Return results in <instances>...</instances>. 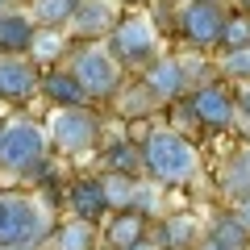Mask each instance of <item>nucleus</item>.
I'll return each instance as SVG.
<instances>
[{
  "mask_svg": "<svg viewBox=\"0 0 250 250\" xmlns=\"http://www.w3.org/2000/svg\"><path fill=\"white\" fill-rule=\"evenodd\" d=\"M233 100H238V117H246V121H250V80L233 92Z\"/></svg>",
  "mask_w": 250,
  "mask_h": 250,
  "instance_id": "obj_26",
  "label": "nucleus"
},
{
  "mask_svg": "<svg viewBox=\"0 0 250 250\" xmlns=\"http://www.w3.org/2000/svg\"><path fill=\"white\" fill-rule=\"evenodd\" d=\"M213 233H217V238H221V242H229V246H238V250H246V242H250V233L242 229L238 221H233V213H229V217H221Z\"/></svg>",
  "mask_w": 250,
  "mask_h": 250,
  "instance_id": "obj_25",
  "label": "nucleus"
},
{
  "mask_svg": "<svg viewBox=\"0 0 250 250\" xmlns=\"http://www.w3.org/2000/svg\"><path fill=\"white\" fill-rule=\"evenodd\" d=\"M217 46H221V50H242V46H250V13H229Z\"/></svg>",
  "mask_w": 250,
  "mask_h": 250,
  "instance_id": "obj_23",
  "label": "nucleus"
},
{
  "mask_svg": "<svg viewBox=\"0 0 250 250\" xmlns=\"http://www.w3.org/2000/svg\"><path fill=\"white\" fill-rule=\"evenodd\" d=\"M142 146L121 138V142H108L104 146V175H125V179H138L142 175Z\"/></svg>",
  "mask_w": 250,
  "mask_h": 250,
  "instance_id": "obj_18",
  "label": "nucleus"
},
{
  "mask_svg": "<svg viewBox=\"0 0 250 250\" xmlns=\"http://www.w3.org/2000/svg\"><path fill=\"white\" fill-rule=\"evenodd\" d=\"M38 25L29 21V13L21 9H4L0 13V54H29Z\"/></svg>",
  "mask_w": 250,
  "mask_h": 250,
  "instance_id": "obj_15",
  "label": "nucleus"
},
{
  "mask_svg": "<svg viewBox=\"0 0 250 250\" xmlns=\"http://www.w3.org/2000/svg\"><path fill=\"white\" fill-rule=\"evenodd\" d=\"M217 71L229 75V80H238V83H246L250 80V46H242V50H221Z\"/></svg>",
  "mask_w": 250,
  "mask_h": 250,
  "instance_id": "obj_24",
  "label": "nucleus"
},
{
  "mask_svg": "<svg viewBox=\"0 0 250 250\" xmlns=\"http://www.w3.org/2000/svg\"><path fill=\"white\" fill-rule=\"evenodd\" d=\"M0 250H13V246H0Z\"/></svg>",
  "mask_w": 250,
  "mask_h": 250,
  "instance_id": "obj_31",
  "label": "nucleus"
},
{
  "mask_svg": "<svg viewBox=\"0 0 250 250\" xmlns=\"http://www.w3.org/2000/svg\"><path fill=\"white\" fill-rule=\"evenodd\" d=\"M75 9H80V0H29L25 13L38 29H62V25H71Z\"/></svg>",
  "mask_w": 250,
  "mask_h": 250,
  "instance_id": "obj_20",
  "label": "nucleus"
},
{
  "mask_svg": "<svg viewBox=\"0 0 250 250\" xmlns=\"http://www.w3.org/2000/svg\"><path fill=\"white\" fill-rule=\"evenodd\" d=\"M42 238H50L46 205L25 192H0V246L34 250Z\"/></svg>",
  "mask_w": 250,
  "mask_h": 250,
  "instance_id": "obj_2",
  "label": "nucleus"
},
{
  "mask_svg": "<svg viewBox=\"0 0 250 250\" xmlns=\"http://www.w3.org/2000/svg\"><path fill=\"white\" fill-rule=\"evenodd\" d=\"M196 242H200V225H196V217H192V213L167 217L163 229H159V246H167V250H192Z\"/></svg>",
  "mask_w": 250,
  "mask_h": 250,
  "instance_id": "obj_21",
  "label": "nucleus"
},
{
  "mask_svg": "<svg viewBox=\"0 0 250 250\" xmlns=\"http://www.w3.org/2000/svg\"><path fill=\"white\" fill-rule=\"evenodd\" d=\"M4 9H9V0H0V13H4Z\"/></svg>",
  "mask_w": 250,
  "mask_h": 250,
  "instance_id": "obj_30",
  "label": "nucleus"
},
{
  "mask_svg": "<svg viewBox=\"0 0 250 250\" xmlns=\"http://www.w3.org/2000/svg\"><path fill=\"white\" fill-rule=\"evenodd\" d=\"M38 62L29 54H0V100H29L38 96Z\"/></svg>",
  "mask_w": 250,
  "mask_h": 250,
  "instance_id": "obj_9",
  "label": "nucleus"
},
{
  "mask_svg": "<svg viewBox=\"0 0 250 250\" xmlns=\"http://www.w3.org/2000/svg\"><path fill=\"white\" fill-rule=\"evenodd\" d=\"M142 167L154 184H192L200 175V154L179 129H150L142 138Z\"/></svg>",
  "mask_w": 250,
  "mask_h": 250,
  "instance_id": "obj_1",
  "label": "nucleus"
},
{
  "mask_svg": "<svg viewBox=\"0 0 250 250\" xmlns=\"http://www.w3.org/2000/svg\"><path fill=\"white\" fill-rule=\"evenodd\" d=\"M121 4H146V0H121Z\"/></svg>",
  "mask_w": 250,
  "mask_h": 250,
  "instance_id": "obj_29",
  "label": "nucleus"
},
{
  "mask_svg": "<svg viewBox=\"0 0 250 250\" xmlns=\"http://www.w3.org/2000/svg\"><path fill=\"white\" fill-rule=\"evenodd\" d=\"M188 108H192V117H196L200 125H208V129H229V125L238 121V100H233V92L225 88V83H205V88H196L192 100H188Z\"/></svg>",
  "mask_w": 250,
  "mask_h": 250,
  "instance_id": "obj_8",
  "label": "nucleus"
},
{
  "mask_svg": "<svg viewBox=\"0 0 250 250\" xmlns=\"http://www.w3.org/2000/svg\"><path fill=\"white\" fill-rule=\"evenodd\" d=\"M67 208L71 217H83V221H104L113 208H108V192H104V175H80L71 188H67Z\"/></svg>",
  "mask_w": 250,
  "mask_h": 250,
  "instance_id": "obj_10",
  "label": "nucleus"
},
{
  "mask_svg": "<svg viewBox=\"0 0 250 250\" xmlns=\"http://www.w3.org/2000/svg\"><path fill=\"white\" fill-rule=\"evenodd\" d=\"M113 108H117V117H125V121H138V117H150L154 108H159V100L146 92L142 80H134V83H125V88L113 96Z\"/></svg>",
  "mask_w": 250,
  "mask_h": 250,
  "instance_id": "obj_19",
  "label": "nucleus"
},
{
  "mask_svg": "<svg viewBox=\"0 0 250 250\" xmlns=\"http://www.w3.org/2000/svg\"><path fill=\"white\" fill-rule=\"evenodd\" d=\"M121 21V0H80L71 29L80 38H108Z\"/></svg>",
  "mask_w": 250,
  "mask_h": 250,
  "instance_id": "obj_13",
  "label": "nucleus"
},
{
  "mask_svg": "<svg viewBox=\"0 0 250 250\" xmlns=\"http://www.w3.org/2000/svg\"><path fill=\"white\" fill-rule=\"evenodd\" d=\"M38 92H42L54 108H83V104H88V96H83L80 80H75L67 67H50V71H42Z\"/></svg>",
  "mask_w": 250,
  "mask_h": 250,
  "instance_id": "obj_14",
  "label": "nucleus"
},
{
  "mask_svg": "<svg viewBox=\"0 0 250 250\" xmlns=\"http://www.w3.org/2000/svg\"><path fill=\"white\" fill-rule=\"evenodd\" d=\"M146 229H150V217L142 208H117V213H108V225L100 233V242L108 250H138L146 242Z\"/></svg>",
  "mask_w": 250,
  "mask_h": 250,
  "instance_id": "obj_11",
  "label": "nucleus"
},
{
  "mask_svg": "<svg viewBox=\"0 0 250 250\" xmlns=\"http://www.w3.org/2000/svg\"><path fill=\"white\" fill-rule=\"evenodd\" d=\"M46 138L62 154H83L100 142V117L88 104L83 108H54L50 121H46Z\"/></svg>",
  "mask_w": 250,
  "mask_h": 250,
  "instance_id": "obj_6",
  "label": "nucleus"
},
{
  "mask_svg": "<svg viewBox=\"0 0 250 250\" xmlns=\"http://www.w3.org/2000/svg\"><path fill=\"white\" fill-rule=\"evenodd\" d=\"M217 188H221V196H229L233 205L250 196V146L233 150L229 159L221 163V171H217Z\"/></svg>",
  "mask_w": 250,
  "mask_h": 250,
  "instance_id": "obj_16",
  "label": "nucleus"
},
{
  "mask_svg": "<svg viewBox=\"0 0 250 250\" xmlns=\"http://www.w3.org/2000/svg\"><path fill=\"white\" fill-rule=\"evenodd\" d=\"M108 54L121 67H150L159 59V29L150 17H121L117 29L108 34Z\"/></svg>",
  "mask_w": 250,
  "mask_h": 250,
  "instance_id": "obj_5",
  "label": "nucleus"
},
{
  "mask_svg": "<svg viewBox=\"0 0 250 250\" xmlns=\"http://www.w3.org/2000/svg\"><path fill=\"white\" fill-rule=\"evenodd\" d=\"M62 50H67L62 29H38V34H34V46H29V59H34V62H50V59H59Z\"/></svg>",
  "mask_w": 250,
  "mask_h": 250,
  "instance_id": "obj_22",
  "label": "nucleus"
},
{
  "mask_svg": "<svg viewBox=\"0 0 250 250\" xmlns=\"http://www.w3.org/2000/svg\"><path fill=\"white\" fill-rule=\"evenodd\" d=\"M96 242H100V229L92 221H83V217H67V221H59L50 229L46 246H50V250H96Z\"/></svg>",
  "mask_w": 250,
  "mask_h": 250,
  "instance_id": "obj_17",
  "label": "nucleus"
},
{
  "mask_svg": "<svg viewBox=\"0 0 250 250\" xmlns=\"http://www.w3.org/2000/svg\"><path fill=\"white\" fill-rule=\"evenodd\" d=\"M67 71L80 80L88 104L92 100H113L121 92V80H125V67L108 54V46H80L71 54V62H67Z\"/></svg>",
  "mask_w": 250,
  "mask_h": 250,
  "instance_id": "obj_4",
  "label": "nucleus"
},
{
  "mask_svg": "<svg viewBox=\"0 0 250 250\" xmlns=\"http://www.w3.org/2000/svg\"><path fill=\"white\" fill-rule=\"evenodd\" d=\"M50 159V138H46L42 125L25 121V117H13L4 121V138H0V171H13V175H38Z\"/></svg>",
  "mask_w": 250,
  "mask_h": 250,
  "instance_id": "obj_3",
  "label": "nucleus"
},
{
  "mask_svg": "<svg viewBox=\"0 0 250 250\" xmlns=\"http://www.w3.org/2000/svg\"><path fill=\"white\" fill-rule=\"evenodd\" d=\"M142 83H146V92H150L159 104H171V100H179L188 92V71H184V62L179 59H154L150 67L142 71Z\"/></svg>",
  "mask_w": 250,
  "mask_h": 250,
  "instance_id": "obj_12",
  "label": "nucleus"
},
{
  "mask_svg": "<svg viewBox=\"0 0 250 250\" xmlns=\"http://www.w3.org/2000/svg\"><path fill=\"white\" fill-rule=\"evenodd\" d=\"M225 4L221 0H188L179 9V34L192 50H213L221 42V29H225Z\"/></svg>",
  "mask_w": 250,
  "mask_h": 250,
  "instance_id": "obj_7",
  "label": "nucleus"
},
{
  "mask_svg": "<svg viewBox=\"0 0 250 250\" xmlns=\"http://www.w3.org/2000/svg\"><path fill=\"white\" fill-rule=\"evenodd\" d=\"M233 221H238L242 229L250 233V196H246V200H238V208H233Z\"/></svg>",
  "mask_w": 250,
  "mask_h": 250,
  "instance_id": "obj_27",
  "label": "nucleus"
},
{
  "mask_svg": "<svg viewBox=\"0 0 250 250\" xmlns=\"http://www.w3.org/2000/svg\"><path fill=\"white\" fill-rule=\"evenodd\" d=\"M196 250H238V246H229V242H221V238H217V233H208V238L200 242Z\"/></svg>",
  "mask_w": 250,
  "mask_h": 250,
  "instance_id": "obj_28",
  "label": "nucleus"
}]
</instances>
